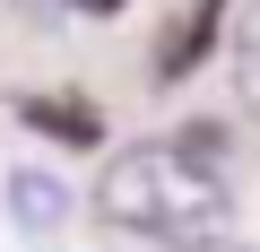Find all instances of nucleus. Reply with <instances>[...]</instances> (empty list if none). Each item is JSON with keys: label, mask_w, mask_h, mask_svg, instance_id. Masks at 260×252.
<instances>
[{"label": "nucleus", "mask_w": 260, "mask_h": 252, "mask_svg": "<svg viewBox=\"0 0 260 252\" xmlns=\"http://www.w3.org/2000/svg\"><path fill=\"white\" fill-rule=\"evenodd\" d=\"M0 200H9V217H18L26 235H61V226H70V209H78V200H70V183H61V174H44V165H18L9 183H0Z\"/></svg>", "instance_id": "2"}, {"label": "nucleus", "mask_w": 260, "mask_h": 252, "mask_svg": "<svg viewBox=\"0 0 260 252\" xmlns=\"http://www.w3.org/2000/svg\"><path fill=\"white\" fill-rule=\"evenodd\" d=\"M95 209L130 243H200V235H217L225 226V139L208 122H191L174 139L121 148L104 165V183H95Z\"/></svg>", "instance_id": "1"}, {"label": "nucleus", "mask_w": 260, "mask_h": 252, "mask_svg": "<svg viewBox=\"0 0 260 252\" xmlns=\"http://www.w3.org/2000/svg\"><path fill=\"white\" fill-rule=\"evenodd\" d=\"M70 9H78V18H113L121 0H70Z\"/></svg>", "instance_id": "5"}, {"label": "nucleus", "mask_w": 260, "mask_h": 252, "mask_svg": "<svg viewBox=\"0 0 260 252\" xmlns=\"http://www.w3.org/2000/svg\"><path fill=\"white\" fill-rule=\"evenodd\" d=\"M234 87H243V113H260V0L234 26Z\"/></svg>", "instance_id": "3"}, {"label": "nucleus", "mask_w": 260, "mask_h": 252, "mask_svg": "<svg viewBox=\"0 0 260 252\" xmlns=\"http://www.w3.org/2000/svg\"><path fill=\"white\" fill-rule=\"evenodd\" d=\"M26 122H35V131H52V139H95V131H104L87 104H44V96H26Z\"/></svg>", "instance_id": "4"}]
</instances>
